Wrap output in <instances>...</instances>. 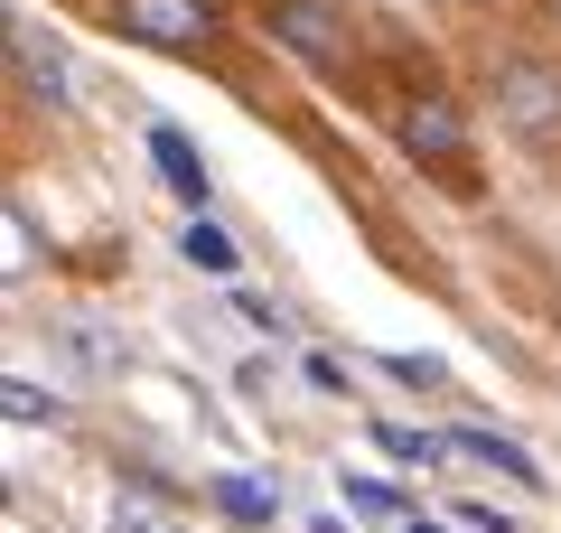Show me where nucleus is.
<instances>
[{"mask_svg":"<svg viewBox=\"0 0 561 533\" xmlns=\"http://www.w3.org/2000/svg\"><path fill=\"white\" fill-rule=\"evenodd\" d=\"M486 103H496V122L515 140H561V66H542V57H524V47H505L496 66H486Z\"/></svg>","mask_w":561,"mask_h":533,"instance_id":"f257e3e1","label":"nucleus"},{"mask_svg":"<svg viewBox=\"0 0 561 533\" xmlns=\"http://www.w3.org/2000/svg\"><path fill=\"white\" fill-rule=\"evenodd\" d=\"M262 29H272L309 76H346L356 66V20L337 0H262Z\"/></svg>","mask_w":561,"mask_h":533,"instance_id":"f03ea898","label":"nucleus"},{"mask_svg":"<svg viewBox=\"0 0 561 533\" xmlns=\"http://www.w3.org/2000/svg\"><path fill=\"white\" fill-rule=\"evenodd\" d=\"M393 132H402V150H412L421 169H440L449 188H478V159H468V113H459L449 94H402Z\"/></svg>","mask_w":561,"mask_h":533,"instance_id":"7ed1b4c3","label":"nucleus"},{"mask_svg":"<svg viewBox=\"0 0 561 533\" xmlns=\"http://www.w3.org/2000/svg\"><path fill=\"white\" fill-rule=\"evenodd\" d=\"M113 29L160 57H206L216 47V0H113Z\"/></svg>","mask_w":561,"mask_h":533,"instance_id":"20e7f679","label":"nucleus"},{"mask_svg":"<svg viewBox=\"0 0 561 533\" xmlns=\"http://www.w3.org/2000/svg\"><path fill=\"white\" fill-rule=\"evenodd\" d=\"M10 57H20V84H28L38 103H57V113L76 103V76H66V47H57V38H38V29H10Z\"/></svg>","mask_w":561,"mask_h":533,"instance_id":"39448f33","label":"nucleus"},{"mask_svg":"<svg viewBox=\"0 0 561 533\" xmlns=\"http://www.w3.org/2000/svg\"><path fill=\"white\" fill-rule=\"evenodd\" d=\"M440 450L459 458V468H496V477H515V487H542V468L515 450V440H496V431H440Z\"/></svg>","mask_w":561,"mask_h":533,"instance_id":"423d86ee","label":"nucleus"},{"mask_svg":"<svg viewBox=\"0 0 561 533\" xmlns=\"http://www.w3.org/2000/svg\"><path fill=\"white\" fill-rule=\"evenodd\" d=\"M103 533H187V514L169 506L160 487H122L113 514H103Z\"/></svg>","mask_w":561,"mask_h":533,"instance_id":"0eeeda50","label":"nucleus"},{"mask_svg":"<svg viewBox=\"0 0 561 533\" xmlns=\"http://www.w3.org/2000/svg\"><path fill=\"white\" fill-rule=\"evenodd\" d=\"M216 506L234 514V524H280V487H272V477H243V468L216 477Z\"/></svg>","mask_w":561,"mask_h":533,"instance_id":"6e6552de","label":"nucleus"},{"mask_svg":"<svg viewBox=\"0 0 561 533\" xmlns=\"http://www.w3.org/2000/svg\"><path fill=\"white\" fill-rule=\"evenodd\" d=\"M150 159H160V178H169V188H179L187 206H206V159L187 150V140L169 132V122H160V132H150Z\"/></svg>","mask_w":561,"mask_h":533,"instance_id":"1a4fd4ad","label":"nucleus"},{"mask_svg":"<svg viewBox=\"0 0 561 533\" xmlns=\"http://www.w3.org/2000/svg\"><path fill=\"white\" fill-rule=\"evenodd\" d=\"M179 253L197 262V272H216V281H225V272H234V262H243V253H234V243H225V235H216V225H206V216H187V235H179Z\"/></svg>","mask_w":561,"mask_h":533,"instance_id":"9d476101","label":"nucleus"},{"mask_svg":"<svg viewBox=\"0 0 561 533\" xmlns=\"http://www.w3.org/2000/svg\"><path fill=\"white\" fill-rule=\"evenodd\" d=\"M375 440H383V450H393V458H412V468H440V431H412V421H375Z\"/></svg>","mask_w":561,"mask_h":533,"instance_id":"9b49d317","label":"nucleus"},{"mask_svg":"<svg viewBox=\"0 0 561 533\" xmlns=\"http://www.w3.org/2000/svg\"><path fill=\"white\" fill-rule=\"evenodd\" d=\"M0 402H10V421H57V402H47L28 375H10V384H0Z\"/></svg>","mask_w":561,"mask_h":533,"instance_id":"f8f14e48","label":"nucleus"},{"mask_svg":"<svg viewBox=\"0 0 561 533\" xmlns=\"http://www.w3.org/2000/svg\"><path fill=\"white\" fill-rule=\"evenodd\" d=\"M346 506H356V514H402V487H383V477H346Z\"/></svg>","mask_w":561,"mask_h":533,"instance_id":"ddd939ff","label":"nucleus"},{"mask_svg":"<svg viewBox=\"0 0 561 533\" xmlns=\"http://www.w3.org/2000/svg\"><path fill=\"white\" fill-rule=\"evenodd\" d=\"M383 365H393V375H402V384H421V394H440V384H449V375H440V365H431V355H383Z\"/></svg>","mask_w":561,"mask_h":533,"instance_id":"4468645a","label":"nucleus"},{"mask_svg":"<svg viewBox=\"0 0 561 533\" xmlns=\"http://www.w3.org/2000/svg\"><path fill=\"white\" fill-rule=\"evenodd\" d=\"M459 524H468V533H515V524H505V514H496V506H468V514H459Z\"/></svg>","mask_w":561,"mask_h":533,"instance_id":"2eb2a0df","label":"nucleus"},{"mask_svg":"<svg viewBox=\"0 0 561 533\" xmlns=\"http://www.w3.org/2000/svg\"><path fill=\"white\" fill-rule=\"evenodd\" d=\"M402 533H449V524H421V514H402Z\"/></svg>","mask_w":561,"mask_h":533,"instance_id":"dca6fc26","label":"nucleus"}]
</instances>
